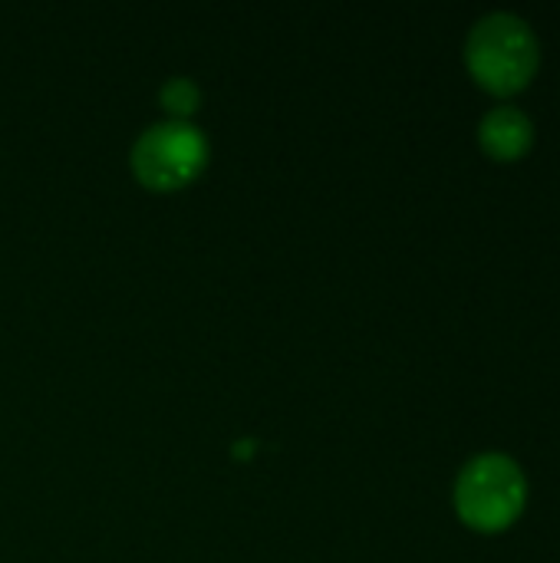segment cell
Instances as JSON below:
<instances>
[{"label": "cell", "mask_w": 560, "mask_h": 563, "mask_svg": "<svg viewBox=\"0 0 560 563\" xmlns=\"http://www.w3.org/2000/svg\"><path fill=\"white\" fill-rule=\"evenodd\" d=\"M479 139H482V148L492 158L512 162V158H521L531 148L535 125H531L528 112H521L518 106H495L492 112H485V119L479 125Z\"/></svg>", "instance_id": "cell-4"}, {"label": "cell", "mask_w": 560, "mask_h": 563, "mask_svg": "<svg viewBox=\"0 0 560 563\" xmlns=\"http://www.w3.org/2000/svg\"><path fill=\"white\" fill-rule=\"evenodd\" d=\"M162 102H165L168 112H175V119H182V115H188L198 106V86L191 79H182V76L168 79L162 86Z\"/></svg>", "instance_id": "cell-5"}, {"label": "cell", "mask_w": 560, "mask_h": 563, "mask_svg": "<svg viewBox=\"0 0 560 563\" xmlns=\"http://www.w3.org/2000/svg\"><path fill=\"white\" fill-rule=\"evenodd\" d=\"M208 158V142L198 125L185 119H165L149 125L132 145V172L155 191L188 185Z\"/></svg>", "instance_id": "cell-3"}, {"label": "cell", "mask_w": 560, "mask_h": 563, "mask_svg": "<svg viewBox=\"0 0 560 563\" xmlns=\"http://www.w3.org/2000/svg\"><path fill=\"white\" fill-rule=\"evenodd\" d=\"M528 501V478L512 455H475L455 482V511L475 531H505Z\"/></svg>", "instance_id": "cell-2"}, {"label": "cell", "mask_w": 560, "mask_h": 563, "mask_svg": "<svg viewBox=\"0 0 560 563\" xmlns=\"http://www.w3.org/2000/svg\"><path fill=\"white\" fill-rule=\"evenodd\" d=\"M465 63L485 89L512 96L538 73L541 43L525 16L498 10L472 26L465 40Z\"/></svg>", "instance_id": "cell-1"}]
</instances>
